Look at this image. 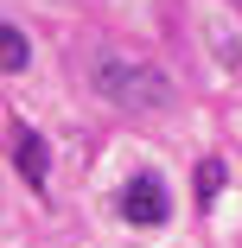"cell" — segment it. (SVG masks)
I'll list each match as a JSON object with an SVG mask.
<instances>
[{"mask_svg":"<svg viewBox=\"0 0 242 248\" xmlns=\"http://www.w3.org/2000/svg\"><path fill=\"white\" fill-rule=\"evenodd\" d=\"M89 77H96V89H102L115 108H134V115L172 108V83H166V70H153L147 58H121V51H102Z\"/></svg>","mask_w":242,"mask_h":248,"instance_id":"obj_1","label":"cell"},{"mask_svg":"<svg viewBox=\"0 0 242 248\" xmlns=\"http://www.w3.org/2000/svg\"><path fill=\"white\" fill-rule=\"evenodd\" d=\"M121 217H128V223H140V229H160V223L172 217L166 178H160V172H134V178L121 185Z\"/></svg>","mask_w":242,"mask_h":248,"instance_id":"obj_2","label":"cell"},{"mask_svg":"<svg viewBox=\"0 0 242 248\" xmlns=\"http://www.w3.org/2000/svg\"><path fill=\"white\" fill-rule=\"evenodd\" d=\"M13 166H19V178H26L32 191H45V172H51L45 134H32V127H13Z\"/></svg>","mask_w":242,"mask_h":248,"instance_id":"obj_3","label":"cell"},{"mask_svg":"<svg viewBox=\"0 0 242 248\" xmlns=\"http://www.w3.org/2000/svg\"><path fill=\"white\" fill-rule=\"evenodd\" d=\"M26 64H32V45H26V32H19V26H0V70L13 77V70H26Z\"/></svg>","mask_w":242,"mask_h":248,"instance_id":"obj_4","label":"cell"},{"mask_svg":"<svg viewBox=\"0 0 242 248\" xmlns=\"http://www.w3.org/2000/svg\"><path fill=\"white\" fill-rule=\"evenodd\" d=\"M217 191H223V159H204L198 166V204H217Z\"/></svg>","mask_w":242,"mask_h":248,"instance_id":"obj_5","label":"cell"}]
</instances>
